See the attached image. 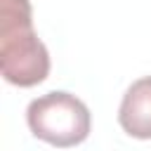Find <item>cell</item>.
<instances>
[{
	"label": "cell",
	"instance_id": "3",
	"mask_svg": "<svg viewBox=\"0 0 151 151\" xmlns=\"http://www.w3.org/2000/svg\"><path fill=\"white\" fill-rule=\"evenodd\" d=\"M120 127L134 139H151V76L134 80L118 109Z\"/></svg>",
	"mask_w": 151,
	"mask_h": 151
},
{
	"label": "cell",
	"instance_id": "2",
	"mask_svg": "<svg viewBox=\"0 0 151 151\" xmlns=\"http://www.w3.org/2000/svg\"><path fill=\"white\" fill-rule=\"evenodd\" d=\"M26 123L33 137L61 149L85 142L92 125L87 106L68 92H47L33 99L26 109Z\"/></svg>",
	"mask_w": 151,
	"mask_h": 151
},
{
	"label": "cell",
	"instance_id": "1",
	"mask_svg": "<svg viewBox=\"0 0 151 151\" xmlns=\"http://www.w3.org/2000/svg\"><path fill=\"white\" fill-rule=\"evenodd\" d=\"M0 71L17 87H33L50 73V52L33 31L28 0H0Z\"/></svg>",
	"mask_w": 151,
	"mask_h": 151
}]
</instances>
